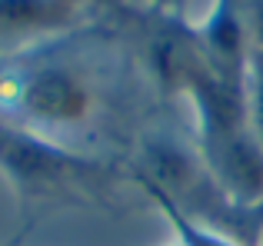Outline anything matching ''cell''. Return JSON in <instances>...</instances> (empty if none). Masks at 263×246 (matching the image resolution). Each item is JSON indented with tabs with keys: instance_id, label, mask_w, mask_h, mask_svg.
<instances>
[{
	"instance_id": "1",
	"label": "cell",
	"mask_w": 263,
	"mask_h": 246,
	"mask_svg": "<svg viewBox=\"0 0 263 246\" xmlns=\"http://www.w3.org/2000/svg\"><path fill=\"white\" fill-rule=\"evenodd\" d=\"M0 176L13 190L24 216L44 210L107 203L120 183L110 163L84 156L67 143L0 117Z\"/></svg>"
},
{
	"instance_id": "2",
	"label": "cell",
	"mask_w": 263,
	"mask_h": 246,
	"mask_svg": "<svg viewBox=\"0 0 263 246\" xmlns=\"http://www.w3.org/2000/svg\"><path fill=\"white\" fill-rule=\"evenodd\" d=\"M73 53L37 44L0 60V117L60 140L93 117L97 87Z\"/></svg>"
},
{
	"instance_id": "3",
	"label": "cell",
	"mask_w": 263,
	"mask_h": 246,
	"mask_svg": "<svg viewBox=\"0 0 263 246\" xmlns=\"http://www.w3.org/2000/svg\"><path fill=\"white\" fill-rule=\"evenodd\" d=\"M84 0H0V37H50L77 27Z\"/></svg>"
},
{
	"instance_id": "4",
	"label": "cell",
	"mask_w": 263,
	"mask_h": 246,
	"mask_svg": "<svg viewBox=\"0 0 263 246\" xmlns=\"http://www.w3.org/2000/svg\"><path fill=\"white\" fill-rule=\"evenodd\" d=\"M140 190L157 203V207H160V213L167 216V223L174 227V233H177V243H180V246H240L237 240H233V236L220 233V230H213V227H203V223L190 220L186 213H180V210H177L163 193H157V190H150V187H140Z\"/></svg>"
},
{
	"instance_id": "5",
	"label": "cell",
	"mask_w": 263,
	"mask_h": 246,
	"mask_svg": "<svg viewBox=\"0 0 263 246\" xmlns=\"http://www.w3.org/2000/svg\"><path fill=\"white\" fill-rule=\"evenodd\" d=\"M247 117L250 130L263 143V50H250L247 60Z\"/></svg>"
},
{
	"instance_id": "6",
	"label": "cell",
	"mask_w": 263,
	"mask_h": 246,
	"mask_svg": "<svg viewBox=\"0 0 263 246\" xmlns=\"http://www.w3.org/2000/svg\"><path fill=\"white\" fill-rule=\"evenodd\" d=\"M247 30L250 50H263V0H247Z\"/></svg>"
},
{
	"instance_id": "7",
	"label": "cell",
	"mask_w": 263,
	"mask_h": 246,
	"mask_svg": "<svg viewBox=\"0 0 263 246\" xmlns=\"http://www.w3.org/2000/svg\"><path fill=\"white\" fill-rule=\"evenodd\" d=\"M150 7H157V10H163V13H177V17H183L186 0H150Z\"/></svg>"
},
{
	"instance_id": "8",
	"label": "cell",
	"mask_w": 263,
	"mask_h": 246,
	"mask_svg": "<svg viewBox=\"0 0 263 246\" xmlns=\"http://www.w3.org/2000/svg\"><path fill=\"white\" fill-rule=\"evenodd\" d=\"M84 4H97V7H110V10L117 13H130L134 7H130V0H84Z\"/></svg>"
},
{
	"instance_id": "9",
	"label": "cell",
	"mask_w": 263,
	"mask_h": 246,
	"mask_svg": "<svg viewBox=\"0 0 263 246\" xmlns=\"http://www.w3.org/2000/svg\"><path fill=\"white\" fill-rule=\"evenodd\" d=\"M140 7H150V0H140Z\"/></svg>"
},
{
	"instance_id": "10",
	"label": "cell",
	"mask_w": 263,
	"mask_h": 246,
	"mask_svg": "<svg viewBox=\"0 0 263 246\" xmlns=\"http://www.w3.org/2000/svg\"><path fill=\"white\" fill-rule=\"evenodd\" d=\"M174 246H180V243H174Z\"/></svg>"
}]
</instances>
